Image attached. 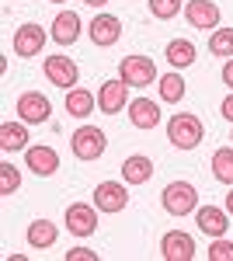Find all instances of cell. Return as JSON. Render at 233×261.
I'll list each match as a JSON object with an SVG mask.
<instances>
[{
	"instance_id": "cell-12",
	"label": "cell",
	"mask_w": 233,
	"mask_h": 261,
	"mask_svg": "<svg viewBox=\"0 0 233 261\" xmlns=\"http://www.w3.org/2000/svg\"><path fill=\"white\" fill-rule=\"evenodd\" d=\"M195 223H198V230L205 237H226L230 213L226 209H216V205H202V209H195Z\"/></svg>"
},
{
	"instance_id": "cell-24",
	"label": "cell",
	"mask_w": 233,
	"mask_h": 261,
	"mask_svg": "<svg viewBox=\"0 0 233 261\" xmlns=\"http://www.w3.org/2000/svg\"><path fill=\"white\" fill-rule=\"evenodd\" d=\"M213 174L223 185H233V146H219L213 153Z\"/></svg>"
},
{
	"instance_id": "cell-2",
	"label": "cell",
	"mask_w": 233,
	"mask_h": 261,
	"mask_svg": "<svg viewBox=\"0 0 233 261\" xmlns=\"http://www.w3.org/2000/svg\"><path fill=\"white\" fill-rule=\"evenodd\" d=\"M160 202H164V209L171 213V216H188L198 209V192H195V185L188 181H171L164 192H160Z\"/></svg>"
},
{
	"instance_id": "cell-5",
	"label": "cell",
	"mask_w": 233,
	"mask_h": 261,
	"mask_svg": "<svg viewBox=\"0 0 233 261\" xmlns=\"http://www.w3.org/2000/svg\"><path fill=\"white\" fill-rule=\"evenodd\" d=\"M118 77L129 84V87H146V84L160 81L150 56H125V60L118 63Z\"/></svg>"
},
{
	"instance_id": "cell-25",
	"label": "cell",
	"mask_w": 233,
	"mask_h": 261,
	"mask_svg": "<svg viewBox=\"0 0 233 261\" xmlns=\"http://www.w3.org/2000/svg\"><path fill=\"white\" fill-rule=\"evenodd\" d=\"M209 53L233 60V28H216L213 35H209Z\"/></svg>"
},
{
	"instance_id": "cell-30",
	"label": "cell",
	"mask_w": 233,
	"mask_h": 261,
	"mask_svg": "<svg viewBox=\"0 0 233 261\" xmlns=\"http://www.w3.org/2000/svg\"><path fill=\"white\" fill-rule=\"evenodd\" d=\"M219 112H223V119H230V122H233V94H226V98H223Z\"/></svg>"
},
{
	"instance_id": "cell-29",
	"label": "cell",
	"mask_w": 233,
	"mask_h": 261,
	"mask_svg": "<svg viewBox=\"0 0 233 261\" xmlns=\"http://www.w3.org/2000/svg\"><path fill=\"white\" fill-rule=\"evenodd\" d=\"M66 261H97V254L91 247H73V251H66Z\"/></svg>"
},
{
	"instance_id": "cell-20",
	"label": "cell",
	"mask_w": 233,
	"mask_h": 261,
	"mask_svg": "<svg viewBox=\"0 0 233 261\" xmlns=\"http://www.w3.org/2000/svg\"><path fill=\"white\" fill-rule=\"evenodd\" d=\"M59 237L56 223L49 220H35L32 226H28V233H24V241H28V247H35V251H45V247H53Z\"/></svg>"
},
{
	"instance_id": "cell-11",
	"label": "cell",
	"mask_w": 233,
	"mask_h": 261,
	"mask_svg": "<svg viewBox=\"0 0 233 261\" xmlns=\"http://www.w3.org/2000/svg\"><path fill=\"white\" fill-rule=\"evenodd\" d=\"M160 254H164L167 261H192L195 258L192 233H185V230H171V233H164V241H160Z\"/></svg>"
},
{
	"instance_id": "cell-19",
	"label": "cell",
	"mask_w": 233,
	"mask_h": 261,
	"mask_svg": "<svg viewBox=\"0 0 233 261\" xmlns=\"http://www.w3.org/2000/svg\"><path fill=\"white\" fill-rule=\"evenodd\" d=\"M28 122H4L0 125V150L14 153V150H28Z\"/></svg>"
},
{
	"instance_id": "cell-35",
	"label": "cell",
	"mask_w": 233,
	"mask_h": 261,
	"mask_svg": "<svg viewBox=\"0 0 233 261\" xmlns=\"http://www.w3.org/2000/svg\"><path fill=\"white\" fill-rule=\"evenodd\" d=\"M230 140H233V133H230Z\"/></svg>"
},
{
	"instance_id": "cell-15",
	"label": "cell",
	"mask_w": 233,
	"mask_h": 261,
	"mask_svg": "<svg viewBox=\"0 0 233 261\" xmlns=\"http://www.w3.org/2000/svg\"><path fill=\"white\" fill-rule=\"evenodd\" d=\"M24 164H28L39 178H49V174H56V167H59V153L53 146H28V150H24Z\"/></svg>"
},
{
	"instance_id": "cell-3",
	"label": "cell",
	"mask_w": 233,
	"mask_h": 261,
	"mask_svg": "<svg viewBox=\"0 0 233 261\" xmlns=\"http://www.w3.org/2000/svg\"><path fill=\"white\" fill-rule=\"evenodd\" d=\"M105 146H108V136L97 125H80L77 133L70 136V150H73L77 161H97L105 153Z\"/></svg>"
},
{
	"instance_id": "cell-1",
	"label": "cell",
	"mask_w": 233,
	"mask_h": 261,
	"mask_svg": "<svg viewBox=\"0 0 233 261\" xmlns=\"http://www.w3.org/2000/svg\"><path fill=\"white\" fill-rule=\"evenodd\" d=\"M167 140L174 143L177 150H195L202 143V119L192 112H177L167 122Z\"/></svg>"
},
{
	"instance_id": "cell-8",
	"label": "cell",
	"mask_w": 233,
	"mask_h": 261,
	"mask_svg": "<svg viewBox=\"0 0 233 261\" xmlns=\"http://www.w3.org/2000/svg\"><path fill=\"white\" fill-rule=\"evenodd\" d=\"M125 98H129V84L122 77H112V81H105L97 87V108L105 115H118L125 108Z\"/></svg>"
},
{
	"instance_id": "cell-16",
	"label": "cell",
	"mask_w": 233,
	"mask_h": 261,
	"mask_svg": "<svg viewBox=\"0 0 233 261\" xmlns=\"http://www.w3.org/2000/svg\"><path fill=\"white\" fill-rule=\"evenodd\" d=\"M129 122L136 129H157L160 125V105L150 98H136L129 101Z\"/></svg>"
},
{
	"instance_id": "cell-34",
	"label": "cell",
	"mask_w": 233,
	"mask_h": 261,
	"mask_svg": "<svg viewBox=\"0 0 233 261\" xmlns=\"http://www.w3.org/2000/svg\"><path fill=\"white\" fill-rule=\"evenodd\" d=\"M53 4H66V0H53Z\"/></svg>"
},
{
	"instance_id": "cell-13",
	"label": "cell",
	"mask_w": 233,
	"mask_h": 261,
	"mask_svg": "<svg viewBox=\"0 0 233 261\" xmlns=\"http://www.w3.org/2000/svg\"><path fill=\"white\" fill-rule=\"evenodd\" d=\"M122 39V21L115 14H97L91 21V42H94L97 49H108V45H115Z\"/></svg>"
},
{
	"instance_id": "cell-14",
	"label": "cell",
	"mask_w": 233,
	"mask_h": 261,
	"mask_svg": "<svg viewBox=\"0 0 233 261\" xmlns=\"http://www.w3.org/2000/svg\"><path fill=\"white\" fill-rule=\"evenodd\" d=\"M185 18L192 28H202V32H209L219 24V7H216L213 0H188L185 4Z\"/></svg>"
},
{
	"instance_id": "cell-4",
	"label": "cell",
	"mask_w": 233,
	"mask_h": 261,
	"mask_svg": "<svg viewBox=\"0 0 233 261\" xmlns=\"http://www.w3.org/2000/svg\"><path fill=\"white\" fill-rule=\"evenodd\" d=\"M94 205L97 213H108V216L122 213L129 205V185L125 181H101L94 188Z\"/></svg>"
},
{
	"instance_id": "cell-26",
	"label": "cell",
	"mask_w": 233,
	"mask_h": 261,
	"mask_svg": "<svg viewBox=\"0 0 233 261\" xmlns=\"http://www.w3.org/2000/svg\"><path fill=\"white\" fill-rule=\"evenodd\" d=\"M21 188V171L14 164H0V195H14Z\"/></svg>"
},
{
	"instance_id": "cell-10",
	"label": "cell",
	"mask_w": 233,
	"mask_h": 261,
	"mask_svg": "<svg viewBox=\"0 0 233 261\" xmlns=\"http://www.w3.org/2000/svg\"><path fill=\"white\" fill-rule=\"evenodd\" d=\"M42 70H45V77H49V84H56V87H73L80 77L77 63L70 60V56H45V63H42Z\"/></svg>"
},
{
	"instance_id": "cell-23",
	"label": "cell",
	"mask_w": 233,
	"mask_h": 261,
	"mask_svg": "<svg viewBox=\"0 0 233 261\" xmlns=\"http://www.w3.org/2000/svg\"><path fill=\"white\" fill-rule=\"evenodd\" d=\"M157 87H160V101H167V105H177V101L185 98V77L181 73H164L160 81H157Z\"/></svg>"
},
{
	"instance_id": "cell-18",
	"label": "cell",
	"mask_w": 233,
	"mask_h": 261,
	"mask_svg": "<svg viewBox=\"0 0 233 261\" xmlns=\"http://www.w3.org/2000/svg\"><path fill=\"white\" fill-rule=\"evenodd\" d=\"M53 39L59 45H73L80 39V18L77 11H59L56 18H53Z\"/></svg>"
},
{
	"instance_id": "cell-21",
	"label": "cell",
	"mask_w": 233,
	"mask_h": 261,
	"mask_svg": "<svg viewBox=\"0 0 233 261\" xmlns=\"http://www.w3.org/2000/svg\"><path fill=\"white\" fill-rule=\"evenodd\" d=\"M195 53H198V49H195V42H188V39H171L164 56H167V63H171L174 70H185V66H192V63L198 60Z\"/></svg>"
},
{
	"instance_id": "cell-6",
	"label": "cell",
	"mask_w": 233,
	"mask_h": 261,
	"mask_svg": "<svg viewBox=\"0 0 233 261\" xmlns=\"http://www.w3.org/2000/svg\"><path fill=\"white\" fill-rule=\"evenodd\" d=\"M14 112H18L21 122H28V125H42V122H49V112H53V105L49 98L42 94V91H24L14 105Z\"/></svg>"
},
{
	"instance_id": "cell-17",
	"label": "cell",
	"mask_w": 233,
	"mask_h": 261,
	"mask_svg": "<svg viewBox=\"0 0 233 261\" xmlns=\"http://www.w3.org/2000/svg\"><path fill=\"white\" fill-rule=\"evenodd\" d=\"M150 178H153V161H150V157L133 153V157L122 161V181H125V185H146Z\"/></svg>"
},
{
	"instance_id": "cell-32",
	"label": "cell",
	"mask_w": 233,
	"mask_h": 261,
	"mask_svg": "<svg viewBox=\"0 0 233 261\" xmlns=\"http://www.w3.org/2000/svg\"><path fill=\"white\" fill-rule=\"evenodd\" d=\"M84 4H87V7H105L108 0H84Z\"/></svg>"
},
{
	"instance_id": "cell-27",
	"label": "cell",
	"mask_w": 233,
	"mask_h": 261,
	"mask_svg": "<svg viewBox=\"0 0 233 261\" xmlns=\"http://www.w3.org/2000/svg\"><path fill=\"white\" fill-rule=\"evenodd\" d=\"M150 14L157 21H171L181 14V0H150Z\"/></svg>"
},
{
	"instance_id": "cell-33",
	"label": "cell",
	"mask_w": 233,
	"mask_h": 261,
	"mask_svg": "<svg viewBox=\"0 0 233 261\" xmlns=\"http://www.w3.org/2000/svg\"><path fill=\"white\" fill-rule=\"evenodd\" d=\"M226 213L233 216V188H230V195H226Z\"/></svg>"
},
{
	"instance_id": "cell-28",
	"label": "cell",
	"mask_w": 233,
	"mask_h": 261,
	"mask_svg": "<svg viewBox=\"0 0 233 261\" xmlns=\"http://www.w3.org/2000/svg\"><path fill=\"white\" fill-rule=\"evenodd\" d=\"M209 261H233V244L216 237V244L209 247Z\"/></svg>"
},
{
	"instance_id": "cell-7",
	"label": "cell",
	"mask_w": 233,
	"mask_h": 261,
	"mask_svg": "<svg viewBox=\"0 0 233 261\" xmlns=\"http://www.w3.org/2000/svg\"><path fill=\"white\" fill-rule=\"evenodd\" d=\"M66 230L73 237H91L97 230V205H87V202L66 205Z\"/></svg>"
},
{
	"instance_id": "cell-31",
	"label": "cell",
	"mask_w": 233,
	"mask_h": 261,
	"mask_svg": "<svg viewBox=\"0 0 233 261\" xmlns=\"http://www.w3.org/2000/svg\"><path fill=\"white\" fill-rule=\"evenodd\" d=\"M223 84H226V87L233 91V60H226V63H223Z\"/></svg>"
},
{
	"instance_id": "cell-22",
	"label": "cell",
	"mask_w": 233,
	"mask_h": 261,
	"mask_svg": "<svg viewBox=\"0 0 233 261\" xmlns=\"http://www.w3.org/2000/svg\"><path fill=\"white\" fill-rule=\"evenodd\" d=\"M94 94L87 91V87H70L66 91V112L73 115V119H87L91 112H94Z\"/></svg>"
},
{
	"instance_id": "cell-9",
	"label": "cell",
	"mask_w": 233,
	"mask_h": 261,
	"mask_svg": "<svg viewBox=\"0 0 233 261\" xmlns=\"http://www.w3.org/2000/svg\"><path fill=\"white\" fill-rule=\"evenodd\" d=\"M45 32H42V24H21L18 32H14V56L21 60H32V56H42V45H45Z\"/></svg>"
}]
</instances>
